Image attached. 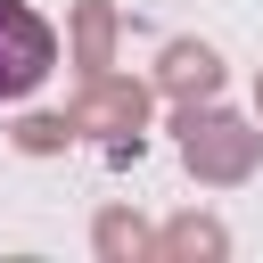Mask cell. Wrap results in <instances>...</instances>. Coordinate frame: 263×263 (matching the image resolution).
I'll return each mask as SVG.
<instances>
[{
    "label": "cell",
    "mask_w": 263,
    "mask_h": 263,
    "mask_svg": "<svg viewBox=\"0 0 263 263\" xmlns=\"http://www.w3.org/2000/svg\"><path fill=\"white\" fill-rule=\"evenodd\" d=\"M49 66H58V33L25 0H0V99H33Z\"/></svg>",
    "instance_id": "cell-1"
}]
</instances>
